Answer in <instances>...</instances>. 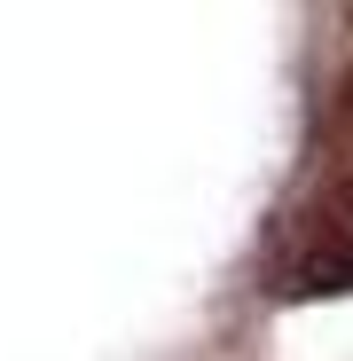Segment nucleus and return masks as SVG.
<instances>
[{
    "mask_svg": "<svg viewBox=\"0 0 353 361\" xmlns=\"http://www.w3.org/2000/svg\"><path fill=\"white\" fill-rule=\"evenodd\" d=\"M267 267H275L283 298H337V290H353V173L314 180L283 212Z\"/></svg>",
    "mask_w": 353,
    "mask_h": 361,
    "instance_id": "f257e3e1",
    "label": "nucleus"
},
{
    "mask_svg": "<svg viewBox=\"0 0 353 361\" xmlns=\"http://www.w3.org/2000/svg\"><path fill=\"white\" fill-rule=\"evenodd\" d=\"M330 110L353 126V8L330 16Z\"/></svg>",
    "mask_w": 353,
    "mask_h": 361,
    "instance_id": "f03ea898",
    "label": "nucleus"
}]
</instances>
